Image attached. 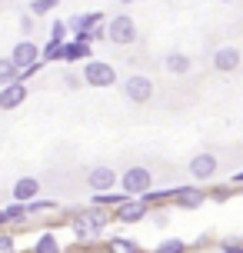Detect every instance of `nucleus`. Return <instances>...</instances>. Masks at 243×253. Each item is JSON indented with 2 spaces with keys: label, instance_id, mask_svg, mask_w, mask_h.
<instances>
[{
  "label": "nucleus",
  "instance_id": "nucleus-35",
  "mask_svg": "<svg viewBox=\"0 0 243 253\" xmlns=\"http://www.w3.org/2000/svg\"><path fill=\"white\" fill-rule=\"evenodd\" d=\"M210 243H213V233H200V237L193 240V247H197V250H206Z\"/></svg>",
  "mask_w": 243,
  "mask_h": 253
},
{
  "label": "nucleus",
  "instance_id": "nucleus-24",
  "mask_svg": "<svg viewBox=\"0 0 243 253\" xmlns=\"http://www.w3.org/2000/svg\"><path fill=\"white\" fill-rule=\"evenodd\" d=\"M233 193H237V190H233L230 183H213V187L206 190V197H210L213 203H227V200L233 197Z\"/></svg>",
  "mask_w": 243,
  "mask_h": 253
},
{
  "label": "nucleus",
  "instance_id": "nucleus-20",
  "mask_svg": "<svg viewBox=\"0 0 243 253\" xmlns=\"http://www.w3.org/2000/svg\"><path fill=\"white\" fill-rule=\"evenodd\" d=\"M170 200H173V190H157V187L140 197V203H147L150 210H157V207H170Z\"/></svg>",
  "mask_w": 243,
  "mask_h": 253
},
{
  "label": "nucleus",
  "instance_id": "nucleus-25",
  "mask_svg": "<svg viewBox=\"0 0 243 253\" xmlns=\"http://www.w3.org/2000/svg\"><path fill=\"white\" fill-rule=\"evenodd\" d=\"M154 253H187V243L180 240V237H166L154 247Z\"/></svg>",
  "mask_w": 243,
  "mask_h": 253
},
{
  "label": "nucleus",
  "instance_id": "nucleus-41",
  "mask_svg": "<svg viewBox=\"0 0 243 253\" xmlns=\"http://www.w3.org/2000/svg\"><path fill=\"white\" fill-rule=\"evenodd\" d=\"M0 3H3V0H0Z\"/></svg>",
  "mask_w": 243,
  "mask_h": 253
},
{
  "label": "nucleus",
  "instance_id": "nucleus-22",
  "mask_svg": "<svg viewBox=\"0 0 243 253\" xmlns=\"http://www.w3.org/2000/svg\"><path fill=\"white\" fill-rule=\"evenodd\" d=\"M40 60H43V63H64V43L47 40V43L40 47Z\"/></svg>",
  "mask_w": 243,
  "mask_h": 253
},
{
  "label": "nucleus",
  "instance_id": "nucleus-8",
  "mask_svg": "<svg viewBox=\"0 0 243 253\" xmlns=\"http://www.w3.org/2000/svg\"><path fill=\"white\" fill-rule=\"evenodd\" d=\"M210 200L206 197V187H197V183H183V187H173V207L180 210H200L203 203Z\"/></svg>",
  "mask_w": 243,
  "mask_h": 253
},
{
  "label": "nucleus",
  "instance_id": "nucleus-21",
  "mask_svg": "<svg viewBox=\"0 0 243 253\" xmlns=\"http://www.w3.org/2000/svg\"><path fill=\"white\" fill-rule=\"evenodd\" d=\"M20 80V70H17V63L10 57H0V87H10Z\"/></svg>",
  "mask_w": 243,
  "mask_h": 253
},
{
  "label": "nucleus",
  "instance_id": "nucleus-36",
  "mask_svg": "<svg viewBox=\"0 0 243 253\" xmlns=\"http://www.w3.org/2000/svg\"><path fill=\"white\" fill-rule=\"evenodd\" d=\"M64 87L77 90V87H80V77H77V74H64Z\"/></svg>",
  "mask_w": 243,
  "mask_h": 253
},
{
  "label": "nucleus",
  "instance_id": "nucleus-19",
  "mask_svg": "<svg viewBox=\"0 0 243 253\" xmlns=\"http://www.w3.org/2000/svg\"><path fill=\"white\" fill-rule=\"evenodd\" d=\"M30 253H64V247H60V240H57V233L53 230H47V233H40L37 243H34V250Z\"/></svg>",
  "mask_w": 243,
  "mask_h": 253
},
{
  "label": "nucleus",
  "instance_id": "nucleus-10",
  "mask_svg": "<svg viewBox=\"0 0 243 253\" xmlns=\"http://www.w3.org/2000/svg\"><path fill=\"white\" fill-rule=\"evenodd\" d=\"M240 63H243L240 47L223 43V47H217V50H213V70H217V74H233V70H240Z\"/></svg>",
  "mask_w": 243,
  "mask_h": 253
},
{
  "label": "nucleus",
  "instance_id": "nucleus-38",
  "mask_svg": "<svg viewBox=\"0 0 243 253\" xmlns=\"http://www.w3.org/2000/svg\"><path fill=\"white\" fill-rule=\"evenodd\" d=\"M120 3H123V7H130V3H137V0H120Z\"/></svg>",
  "mask_w": 243,
  "mask_h": 253
},
{
  "label": "nucleus",
  "instance_id": "nucleus-3",
  "mask_svg": "<svg viewBox=\"0 0 243 253\" xmlns=\"http://www.w3.org/2000/svg\"><path fill=\"white\" fill-rule=\"evenodd\" d=\"M80 77H83L87 87H97V90H107V87H114L117 80H120L117 67L107 63V60H87L83 67H80Z\"/></svg>",
  "mask_w": 243,
  "mask_h": 253
},
{
  "label": "nucleus",
  "instance_id": "nucleus-23",
  "mask_svg": "<svg viewBox=\"0 0 243 253\" xmlns=\"http://www.w3.org/2000/svg\"><path fill=\"white\" fill-rule=\"evenodd\" d=\"M53 210H60V203L50 200V197H37V200L27 203V216H34V213H53Z\"/></svg>",
  "mask_w": 243,
  "mask_h": 253
},
{
  "label": "nucleus",
  "instance_id": "nucleus-27",
  "mask_svg": "<svg viewBox=\"0 0 243 253\" xmlns=\"http://www.w3.org/2000/svg\"><path fill=\"white\" fill-rule=\"evenodd\" d=\"M150 223H154L157 230H166V227H170V210H166V207H157V210H150Z\"/></svg>",
  "mask_w": 243,
  "mask_h": 253
},
{
  "label": "nucleus",
  "instance_id": "nucleus-15",
  "mask_svg": "<svg viewBox=\"0 0 243 253\" xmlns=\"http://www.w3.org/2000/svg\"><path fill=\"white\" fill-rule=\"evenodd\" d=\"M37 193H40L37 177H20L13 183V203H30V200H37Z\"/></svg>",
  "mask_w": 243,
  "mask_h": 253
},
{
  "label": "nucleus",
  "instance_id": "nucleus-13",
  "mask_svg": "<svg viewBox=\"0 0 243 253\" xmlns=\"http://www.w3.org/2000/svg\"><path fill=\"white\" fill-rule=\"evenodd\" d=\"M10 60L17 63V70H24V67H30V63L40 60V47L34 43V40H20V43H13Z\"/></svg>",
  "mask_w": 243,
  "mask_h": 253
},
{
  "label": "nucleus",
  "instance_id": "nucleus-26",
  "mask_svg": "<svg viewBox=\"0 0 243 253\" xmlns=\"http://www.w3.org/2000/svg\"><path fill=\"white\" fill-rule=\"evenodd\" d=\"M3 216H7V223L27 220V203H10V207H3Z\"/></svg>",
  "mask_w": 243,
  "mask_h": 253
},
{
  "label": "nucleus",
  "instance_id": "nucleus-34",
  "mask_svg": "<svg viewBox=\"0 0 243 253\" xmlns=\"http://www.w3.org/2000/svg\"><path fill=\"white\" fill-rule=\"evenodd\" d=\"M87 40H90V43H100V40H107V24H103V27H93V30L87 34Z\"/></svg>",
  "mask_w": 243,
  "mask_h": 253
},
{
  "label": "nucleus",
  "instance_id": "nucleus-39",
  "mask_svg": "<svg viewBox=\"0 0 243 253\" xmlns=\"http://www.w3.org/2000/svg\"><path fill=\"white\" fill-rule=\"evenodd\" d=\"M210 253H223V250H210Z\"/></svg>",
  "mask_w": 243,
  "mask_h": 253
},
{
  "label": "nucleus",
  "instance_id": "nucleus-31",
  "mask_svg": "<svg viewBox=\"0 0 243 253\" xmlns=\"http://www.w3.org/2000/svg\"><path fill=\"white\" fill-rule=\"evenodd\" d=\"M220 250L223 253H243V240L240 237H227V240H220Z\"/></svg>",
  "mask_w": 243,
  "mask_h": 253
},
{
  "label": "nucleus",
  "instance_id": "nucleus-37",
  "mask_svg": "<svg viewBox=\"0 0 243 253\" xmlns=\"http://www.w3.org/2000/svg\"><path fill=\"white\" fill-rule=\"evenodd\" d=\"M0 227H7V216H3V210H0Z\"/></svg>",
  "mask_w": 243,
  "mask_h": 253
},
{
  "label": "nucleus",
  "instance_id": "nucleus-1",
  "mask_svg": "<svg viewBox=\"0 0 243 253\" xmlns=\"http://www.w3.org/2000/svg\"><path fill=\"white\" fill-rule=\"evenodd\" d=\"M67 220H70V230H74V240L83 247V243L100 240V233L114 223V213L90 203V207H80V210H67Z\"/></svg>",
  "mask_w": 243,
  "mask_h": 253
},
{
  "label": "nucleus",
  "instance_id": "nucleus-16",
  "mask_svg": "<svg viewBox=\"0 0 243 253\" xmlns=\"http://www.w3.org/2000/svg\"><path fill=\"white\" fill-rule=\"evenodd\" d=\"M190 67H193V60H190L183 50H170V53L163 57V70H166V74H173V77L190 74Z\"/></svg>",
  "mask_w": 243,
  "mask_h": 253
},
{
  "label": "nucleus",
  "instance_id": "nucleus-2",
  "mask_svg": "<svg viewBox=\"0 0 243 253\" xmlns=\"http://www.w3.org/2000/svg\"><path fill=\"white\" fill-rule=\"evenodd\" d=\"M150 190H154V173H150V167L133 164V167H127V170L120 173V193H127L130 200H140L143 193H150Z\"/></svg>",
  "mask_w": 243,
  "mask_h": 253
},
{
  "label": "nucleus",
  "instance_id": "nucleus-40",
  "mask_svg": "<svg viewBox=\"0 0 243 253\" xmlns=\"http://www.w3.org/2000/svg\"><path fill=\"white\" fill-rule=\"evenodd\" d=\"M220 3H230V0H220Z\"/></svg>",
  "mask_w": 243,
  "mask_h": 253
},
{
  "label": "nucleus",
  "instance_id": "nucleus-17",
  "mask_svg": "<svg viewBox=\"0 0 243 253\" xmlns=\"http://www.w3.org/2000/svg\"><path fill=\"white\" fill-rule=\"evenodd\" d=\"M103 250L107 253H143V247L133 237H107Z\"/></svg>",
  "mask_w": 243,
  "mask_h": 253
},
{
  "label": "nucleus",
  "instance_id": "nucleus-4",
  "mask_svg": "<svg viewBox=\"0 0 243 253\" xmlns=\"http://www.w3.org/2000/svg\"><path fill=\"white\" fill-rule=\"evenodd\" d=\"M220 170V160L213 150H197L190 157V164H187V173H190V180L197 183V187H203V183H210V180L217 177Z\"/></svg>",
  "mask_w": 243,
  "mask_h": 253
},
{
  "label": "nucleus",
  "instance_id": "nucleus-32",
  "mask_svg": "<svg viewBox=\"0 0 243 253\" xmlns=\"http://www.w3.org/2000/svg\"><path fill=\"white\" fill-rule=\"evenodd\" d=\"M43 70V60H37V63H30V67H24L20 70V84H27V80H34V77Z\"/></svg>",
  "mask_w": 243,
  "mask_h": 253
},
{
  "label": "nucleus",
  "instance_id": "nucleus-33",
  "mask_svg": "<svg viewBox=\"0 0 243 253\" xmlns=\"http://www.w3.org/2000/svg\"><path fill=\"white\" fill-rule=\"evenodd\" d=\"M0 253H17V240H13V233H0Z\"/></svg>",
  "mask_w": 243,
  "mask_h": 253
},
{
  "label": "nucleus",
  "instance_id": "nucleus-29",
  "mask_svg": "<svg viewBox=\"0 0 243 253\" xmlns=\"http://www.w3.org/2000/svg\"><path fill=\"white\" fill-rule=\"evenodd\" d=\"M57 3H60V0H34V3H30V13H34V17L53 13V10H57Z\"/></svg>",
  "mask_w": 243,
  "mask_h": 253
},
{
  "label": "nucleus",
  "instance_id": "nucleus-14",
  "mask_svg": "<svg viewBox=\"0 0 243 253\" xmlns=\"http://www.w3.org/2000/svg\"><path fill=\"white\" fill-rule=\"evenodd\" d=\"M30 97V90H27V84H10V87H0V110H17L20 103Z\"/></svg>",
  "mask_w": 243,
  "mask_h": 253
},
{
  "label": "nucleus",
  "instance_id": "nucleus-7",
  "mask_svg": "<svg viewBox=\"0 0 243 253\" xmlns=\"http://www.w3.org/2000/svg\"><path fill=\"white\" fill-rule=\"evenodd\" d=\"M87 187L90 193H110V190H120V173H117L114 167H90V173H87Z\"/></svg>",
  "mask_w": 243,
  "mask_h": 253
},
{
  "label": "nucleus",
  "instance_id": "nucleus-5",
  "mask_svg": "<svg viewBox=\"0 0 243 253\" xmlns=\"http://www.w3.org/2000/svg\"><path fill=\"white\" fill-rule=\"evenodd\" d=\"M107 40L114 43V47H130L133 40H137V20L127 17V13H117L107 20Z\"/></svg>",
  "mask_w": 243,
  "mask_h": 253
},
{
  "label": "nucleus",
  "instance_id": "nucleus-43",
  "mask_svg": "<svg viewBox=\"0 0 243 253\" xmlns=\"http://www.w3.org/2000/svg\"><path fill=\"white\" fill-rule=\"evenodd\" d=\"M27 253H30V250H27Z\"/></svg>",
  "mask_w": 243,
  "mask_h": 253
},
{
  "label": "nucleus",
  "instance_id": "nucleus-11",
  "mask_svg": "<svg viewBox=\"0 0 243 253\" xmlns=\"http://www.w3.org/2000/svg\"><path fill=\"white\" fill-rule=\"evenodd\" d=\"M150 216V207L140 200H127V203H120L114 210V220L117 223H140V220H147Z\"/></svg>",
  "mask_w": 243,
  "mask_h": 253
},
{
  "label": "nucleus",
  "instance_id": "nucleus-28",
  "mask_svg": "<svg viewBox=\"0 0 243 253\" xmlns=\"http://www.w3.org/2000/svg\"><path fill=\"white\" fill-rule=\"evenodd\" d=\"M50 40H57V43H67V40H70L67 20H53V24H50Z\"/></svg>",
  "mask_w": 243,
  "mask_h": 253
},
{
  "label": "nucleus",
  "instance_id": "nucleus-18",
  "mask_svg": "<svg viewBox=\"0 0 243 253\" xmlns=\"http://www.w3.org/2000/svg\"><path fill=\"white\" fill-rule=\"evenodd\" d=\"M130 197L127 193H120V190H110V193H93V207H103V210H110V213H114L117 207H120V203H127Z\"/></svg>",
  "mask_w": 243,
  "mask_h": 253
},
{
  "label": "nucleus",
  "instance_id": "nucleus-6",
  "mask_svg": "<svg viewBox=\"0 0 243 253\" xmlns=\"http://www.w3.org/2000/svg\"><path fill=\"white\" fill-rule=\"evenodd\" d=\"M123 97H127L130 103H137V107H143V103L154 100V80L143 74H130L127 80H123Z\"/></svg>",
  "mask_w": 243,
  "mask_h": 253
},
{
  "label": "nucleus",
  "instance_id": "nucleus-30",
  "mask_svg": "<svg viewBox=\"0 0 243 253\" xmlns=\"http://www.w3.org/2000/svg\"><path fill=\"white\" fill-rule=\"evenodd\" d=\"M34 30H37V20H34V13H24V17H20V34H24V40L34 37Z\"/></svg>",
  "mask_w": 243,
  "mask_h": 253
},
{
  "label": "nucleus",
  "instance_id": "nucleus-42",
  "mask_svg": "<svg viewBox=\"0 0 243 253\" xmlns=\"http://www.w3.org/2000/svg\"><path fill=\"white\" fill-rule=\"evenodd\" d=\"M240 193H243V190H240Z\"/></svg>",
  "mask_w": 243,
  "mask_h": 253
},
{
  "label": "nucleus",
  "instance_id": "nucleus-12",
  "mask_svg": "<svg viewBox=\"0 0 243 253\" xmlns=\"http://www.w3.org/2000/svg\"><path fill=\"white\" fill-rule=\"evenodd\" d=\"M90 53H93V43L87 37H70L64 43V63H80V60L87 63V60H93Z\"/></svg>",
  "mask_w": 243,
  "mask_h": 253
},
{
  "label": "nucleus",
  "instance_id": "nucleus-9",
  "mask_svg": "<svg viewBox=\"0 0 243 253\" xmlns=\"http://www.w3.org/2000/svg\"><path fill=\"white\" fill-rule=\"evenodd\" d=\"M103 24H107V13L90 10V13H74V17L67 20V30H70V37H87L93 27H103Z\"/></svg>",
  "mask_w": 243,
  "mask_h": 253
}]
</instances>
